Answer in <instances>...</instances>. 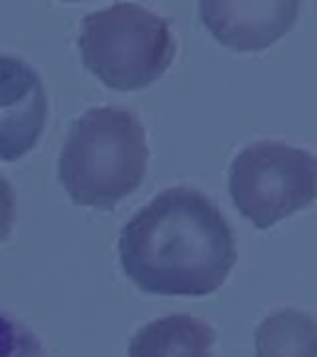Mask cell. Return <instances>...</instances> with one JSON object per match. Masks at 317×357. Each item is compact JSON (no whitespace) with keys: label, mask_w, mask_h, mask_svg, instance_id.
Listing matches in <instances>:
<instances>
[{"label":"cell","mask_w":317,"mask_h":357,"mask_svg":"<svg viewBox=\"0 0 317 357\" xmlns=\"http://www.w3.org/2000/svg\"><path fill=\"white\" fill-rule=\"evenodd\" d=\"M119 258L144 293L208 296L226 283L238 251L229 218L206 194L171 186L127 221Z\"/></svg>","instance_id":"obj_1"},{"label":"cell","mask_w":317,"mask_h":357,"mask_svg":"<svg viewBox=\"0 0 317 357\" xmlns=\"http://www.w3.org/2000/svg\"><path fill=\"white\" fill-rule=\"evenodd\" d=\"M146 162V132L137 114L122 107H95L70 127L57 172L75 204L114 208L141 186Z\"/></svg>","instance_id":"obj_2"},{"label":"cell","mask_w":317,"mask_h":357,"mask_svg":"<svg viewBox=\"0 0 317 357\" xmlns=\"http://www.w3.org/2000/svg\"><path fill=\"white\" fill-rule=\"evenodd\" d=\"M79 52L89 73L111 89H144L171 67L176 40L162 15L137 3L89 13L79 25Z\"/></svg>","instance_id":"obj_3"},{"label":"cell","mask_w":317,"mask_h":357,"mask_svg":"<svg viewBox=\"0 0 317 357\" xmlns=\"http://www.w3.org/2000/svg\"><path fill=\"white\" fill-rule=\"evenodd\" d=\"M231 199L256 229H270L317 199V156L283 142H253L231 164Z\"/></svg>","instance_id":"obj_4"},{"label":"cell","mask_w":317,"mask_h":357,"mask_svg":"<svg viewBox=\"0 0 317 357\" xmlns=\"http://www.w3.org/2000/svg\"><path fill=\"white\" fill-rule=\"evenodd\" d=\"M47 92L40 73L15 55L0 52V159L17 162L42 137Z\"/></svg>","instance_id":"obj_5"},{"label":"cell","mask_w":317,"mask_h":357,"mask_svg":"<svg viewBox=\"0 0 317 357\" xmlns=\"http://www.w3.org/2000/svg\"><path fill=\"white\" fill-rule=\"evenodd\" d=\"M208 33L226 47L240 52L265 50L278 43L297 20L300 3L295 0H229L199 6Z\"/></svg>","instance_id":"obj_6"},{"label":"cell","mask_w":317,"mask_h":357,"mask_svg":"<svg viewBox=\"0 0 317 357\" xmlns=\"http://www.w3.org/2000/svg\"><path fill=\"white\" fill-rule=\"evenodd\" d=\"M216 333L208 323L173 312L137 330L129 342V357H213Z\"/></svg>","instance_id":"obj_7"},{"label":"cell","mask_w":317,"mask_h":357,"mask_svg":"<svg viewBox=\"0 0 317 357\" xmlns=\"http://www.w3.org/2000/svg\"><path fill=\"white\" fill-rule=\"evenodd\" d=\"M258 357H317V320L297 307L270 312L256 328Z\"/></svg>","instance_id":"obj_8"},{"label":"cell","mask_w":317,"mask_h":357,"mask_svg":"<svg viewBox=\"0 0 317 357\" xmlns=\"http://www.w3.org/2000/svg\"><path fill=\"white\" fill-rule=\"evenodd\" d=\"M0 357H47L40 340L10 312L0 310Z\"/></svg>","instance_id":"obj_9"},{"label":"cell","mask_w":317,"mask_h":357,"mask_svg":"<svg viewBox=\"0 0 317 357\" xmlns=\"http://www.w3.org/2000/svg\"><path fill=\"white\" fill-rule=\"evenodd\" d=\"M13 223H15V191L10 181L0 174V243L10 236Z\"/></svg>","instance_id":"obj_10"}]
</instances>
